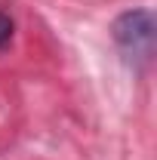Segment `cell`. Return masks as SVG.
I'll use <instances>...</instances> for the list:
<instances>
[{
	"mask_svg": "<svg viewBox=\"0 0 157 160\" xmlns=\"http://www.w3.org/2000/svg\"><path fill=\"white\" fill-rule=\"evenodd\" d=\"M111 37L120 46V52L133 65H148L154 56L157 40V19L151 9H126L111 25Z\"/></svg>",
	"mask_w": 157,
	"mask_h": 160,
	"instance_id": "1",
	"label": "cell"
},
{
	"mask_svg": "<svg viewBox=\"0 0 157 160\" xmlns=\"http://www.w3.org/2000/svg\"><path fill=\"white\" fill-rule=\"evenodd\" d=\"M9 37H13V19L6 12H0V46H6Z\"/></svg>",
	"mask_w": 157,
	"mask_h": 160,
	"instance_id": "2",
	"label": "cell"
}]
</instances>
